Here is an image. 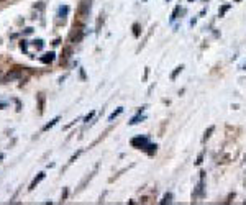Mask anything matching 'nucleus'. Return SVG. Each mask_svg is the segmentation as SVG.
Segmentation results:
<instances>
[{"label": "nucleus", "instance_id": "nucleus-31", "mask_svg": "<svg viewBox=\"0 0 246 205\" xmlns=\"http://www.w3.org/2000/svg\"><path fill=\"white\" fill-rule=\"evenodd\" d=\"M189 2H194V0H189Z\"/></svg>", "mask_w": 246, "mask_h": 205}, {"label": "nucleus", "instance_id": "nucleus-3", "mask_svg": "<svg viewBox=\"0 0 246 205\" xmlns=\"http://www.w3.org/2000/svg\"><path fill=\"white\" fill-rule=\"evenodd\" d=\"M90 8H92V0H80V3H79V15L80 16L89 15Z\"/></svg>", "mask_w": 246, "mask_h": 205}, {"label": "nucleus", "instance_id": "nucleus-13", "mask_svg": "<svg viewBox=\"0 0 246 205\" xmlns=\"http://www.w3.org/2000/svg\"><path fill=\"white\" fill-rule=\"evenodd\" d=\"M182 69H184V66H182V64H181V66H177V67L174 69V72L171 74V79H172V81H176V79H177V76L182 72Z\"/></svg>", "mask_w": 246, "mask_h": 205}, {"label": "nucleus", "instance_id": "nucleus-23", "mask_svg": "<svg viewBox=\"0 0 246 205\" xmlns=\"http://www.w3.org/2000/svg\"><path fill=\"white\" fill-rule=\"evenodd\" d=\"M20 48H22V51H26V49H28V44H26V41H22V43H20Z\"/></svg>", "mask_w": 246, "mask_h": 205}, {"label": "nucleus", "instance_id": "nucleus-20", "mask_svg": "<svg viewBox=\"0 0 246 205\" xmlns=\"http://www.w3.org/2000/svg\"><path fill=\"white\" fill-rule=\"evenodd\" d=\"M80 154H82V149H79V151H77V153H76V154H72V156H71V159H69V164H72V162H74V161H76V159H77V158H79V156H80Z\"/></svg>", "mask_w": 246, "mask_h": 205}, {"label": "nucleus", "instance_id": "nucleus-5", "mask_svg": "<svg viewBox=\"0 0 246 205\" xmlns=\"http://www.w3.org/2000/svg\"><path fill=\"white\" fill-rule=\"evenodd\" d=\"M54 56H56L54 53H46L43 58H40V61L43 62V64H48V62H52V61H54Z\"/></svg>", "mask_w": 246, "mask_h": 205}, {"label": "nucleus", "instance_id": "nucleus-25", "mask_svg": "<svg viewBox=\"0 0 246 205\" xmlns=\"http://www.w3.org/2000/svg\"><path fill=\"white\" fill-rule=\"evenodd\" d=\"M30 33H33V28H26V30H25V34H30Z\"/></svg>", "mask_w": 246, "mask_h": 205}, {"label": "nucleus", "instance_id": "nucleus-30", "mask_svg": "<svg viewBox=\"0 0 246 205\" xmlns=\"http://www.w3.org/2000/svg\"><path fill=\"white\" fill-rule=\"evenodd\" d=\"M244 71H246V62H244Z\"/></svg>", "mask_w": 246, "mask_h": 205}, {"label": "nucleus", "instance_id": "nucleus-32", "mask_svg": "<svg viewBox=\"0 0 246 205\" xmlns=\"http://www.w3.org/2000/svg\"><path fill=\"white\" fill-rule=\"evenodd\" d=\"M166 2H171V0H166Z\"/></svg>", "mask_w": 246, "mask_h": 205}, {"label": "nucleus", "instance_id": "nucleus-26", "mask_svg": "<svg viewBox=\"0 0 246 205\" xmlns=\"http://www.w3.org/2000/svg\"><path fill=\"white\" fill-rule=\"evenodd\" d=\"M148 74H149V69H148V67H146V71H145V81H146V79H148Z\"/></svg>", "mask_w": 246, "mask_h": 205}, {"label": "nucleus", "instance_id": "nucleus-28", "mask_svg": "<svg viewBox=\"0 0 246 205\" xmlns=\"http://www.w3.org/2000/svg\"><path fill=\"white\" fill-rule=\"evenodd\" d=\"M0 159H3V154H0Z\"/></svg>", "mask_w": 246, "mask_h": 205}, {"label": "nucleus", "instance_id": "nucleus-33", "mask_svg": "<svg viewBox=\"0 0 246 205\" xmlns=\"http://www.w3.org/2000/svg\"><path fill=\"white\" fill-rule=\"evenodd\" d=\"M145 2H148V0H145Z\"/></svg>", "mask_w": 246, "mask_h": 205}, {"label": "nucleus", "instance_id": "nucleus-2", "mask_svg": "<svg viewBox=\"0 0 246 205\" xmlns=\"http://www.w3.org/2000/svg\"><path fill=\"white\" fill-rule=\"evenodd\" d=\"M22 74H23V67H15L13 71H10L8 74L2 79V82H5V84H7V82L15 81V79H20V77H22Z\"/></svg>", "mask_w": 246, "mask_h": 205}, {"label": "nucleus", "instance_id": "nucleus-19", "mask_svg": "<svg viewBox=\"0 0 246 205\" xmlns=\"http://www.w3.org/2000/svg\"><path fill=\"white\" fill-rule=\"evenodd\" d=\"M38 100H40V113H43V110H44V97H43V94L38 95Z\"/></svg>", "mask_w": 246, "mask_h": 205}, {"label": "nucleus", "instance_id": "nucleus-9", "mask_svg": "<svg viewBox=\"0 0 246 205\" xmlns=\"http://www.w3.org/2000/svg\"><path fill=\"white\" fill-rule=\"evenodd\" d=\"M122 113H123V107H118V108L115 110L113 113H110V117H108V121H113L115 118H117L118 115H122Z\"/></svg>", "mask_w": 246, "mask_h": 205}, {"label": "nucleus", "instance_id": "nucleus-10", "mask_svg": "<svg viewBox=\"0 0 246 205\" xmlns=\"http://www.w3.org/2000/svg\"><path fill=\"white\" fill-rule=\"evenodd\" d=\"M230 8H231L230 3H225V5H221V7H220V10H218V16H225V13H226Z\"/></svg>", "mask_w": 246, "mask_h": 205}, {"label": "nucleus", "instance_id": "nucleus-12", "mask_svg": "<svg viewBox=\"0 0 246 205\" xmlns=\"http://www.w3.org/2000/svg\"><path fill=\"white\" fill-rule=\"evenodd\" d=\"M140 34H141V26H140V23H133V36L140 38Z\"/></svg>", "mask_w": 246, "mask_h": 205}, {"label": "nucleus", "instance_id": "nucleus-14", "mask_svg": "<svg viewBox=\"0 0 246 205\" xmlns=\"http://www.w3.org/2000/svg\"><path fill=\"white\" fill-rule=\"evenodd\" d=\"M171 202H172V194H171V192L164 194L163 200H161V205H166V204H171Z\"/></svg>", "mask_w": 246, "mask_h": 205}, {"label": "nucleus", "instance_id": "nucleus-18", "mask_svg": "<svg viewBox=\"0 0 246 205\" xmlns=\"http://www.w3.org/2000/svg\"><path fill=\"white\" fill-rule=\"evenodd\" d=\"M179 12H181V5H177L174 8V12H172V15H171V22H174V20L179 16Z\"/></svg>", "mask_w": 246, "mask_h": 205}, {"label": "nucleus", "instance_id": "nucleus-21", "mask_svg": "<svg viewBox=\"0 0 246 205\" xmlns=\"http://www.w3.org/2000/svg\"><path fill=\"white\" fill-rule=\"evenodd\" d=\"M94 115H95V112H90L89 115H87L86 118H84V121H86V123H89V121L92 120V117H94Z\"/></svg>", "mask_w": 246, "mask_h": 205}, {"label": "nucleus", "instance_id": "nucleus-27", "mask_svg": "<svg viewBox=\"0 0 246 205\" xmlns=\"http://www.w3.org/2000/svg\"><path fill=\"white\" fill-rule=\"evenodd\" d=\"M7 107V103H3V102H0V108H5Z\"/></svg>", "mask_w": 246, "mask_h": 205}, {"label": "nucleus", "instance_id": "nucleus-8", "mask_svg": "<svg viewBox=\"0 0 246 205\" xmlns=\"http://www.w3.org/2000/svg\"><path fill=\"white\" fill-rule=\"evenodd\" d=\"M145 115H141V113H138V115H136V117H133L131 118V120H130V125H138L140 123V121H143V120H145Z\"/></svg>", "mask_w": 246, "mask_h": 205}, {"label": "nucleus", "instance_id": "nucleus-1", "mask_svg": "<svg viewBox=\"0 0 246 205\" xmlns=\"http://www.w3.org/2000/svg\"><path fill=\"white\" fill-rule=\"evenodd\" d=\"M131 146L133 148H138V149H145L146 151V148L149 146V140H148L146 136H136V138H131Z\"/></svg>", "mask_w": 246, "mask_h": 205}, {"label": "nucleus", "instance_id": "nucleus-4", "mask_svg": "<svg viewBox=\"0 0 246 205\" xmlns=\"http://www.w3.org/2000/svg\"><path fill=\"white\" fill-rule=\"evenodd\" d=\"M44 177H46V172H40V174H38L36 177H34V179L33 180H31V184H30V187H28V189H30V190H33L34 189V187H36L38 186V184H40L41 182V180H43L44 179Z\"/></svg>", "mask_w": 246, "mask_h": 205}, {"label": "nucleus", "instance_id": "nucleus-17", "mask_svg": "<svg viewBox=\"0 0 246 205\" xmlns=\"http://www.w3.org/2000/svg\"><path fill=\"white\" fill-rule=\"evenodd\" d=\"M68 13H69V7L68 5H64V7H61V8H59V16H62V18H64V16H68Z\"/></svg>", "mask_w": 246, "mask_h": 205}, {"label": "nucleus", "instance_id": "nucleus-15", "mask_svg": "<svg viewBox=\"0 0 246 205\" xmlns=\"http://www.w3.org/2000/svg\"><path fill=\"white\" fill-rule=\"evenodd\" d=\"M156 151H158V144H151V143H149V146L146 148V153H148L149 156H153Z\"/></svg>", "mask_w": 246, "mask_h": 205}, {"label": "nucleus", "instance_id": "nucleus-16", "mask_svg": "<svg viewBox=\"0 0 246 205\" xmlns=\"http://www.w3.org/2000/svg\"><path fill=\"white\" fill-rule=\"evenodd\" d=\"M31 44H33L36 49H43V48H44V41H43V40H34Z\"/></svg>", "mask_w": 246, "mask_h": 205}, {"label": "nucleus", "instance_id": "nucleus-24", "mask_svg": "<svg viewBox=\"0 0 246 205\" xmlns=\"http://www.w3.org/2000/svg\"><path fill=\"white\" fill-rule=\"evenodd\" d=\"M15 105H16V110L20 112V110H22V103H20V100H16V99H15Z\"/></svg>", "mask_w": 246, "mask_h": 205}, {"label": "nucleus", "instance_id": "nucleus-22", "mask_svg": "<svg viewBox=\"0 0 246 205\" xmlns=\"http://www.w3.org/2000/svg\"><path fill=\"white\" fill-rule=\"evenodd\" d=\"M202 161H203V153H200L199 158H197V161H195V164H197V166H200V164H202Z\"/></svg>", "mask_w": 246, "mask_h": 205}, {"label": "nucleus", "instance_id": "nucleus-7", "mask_svg": "<svg viewBox=\"0 0 246 205\" xmlns=\"http://www.w3.org/2000/svg\"><path fill=\"white\" fill-rule=\"evenodd\" d=\"M59 120H61V118H59V117H56V118H52V120L51 121H49V123H46V125H44V126H43V131H48V130H51V128L52 126H54V125L56 123H58V121Z\"/></svg>", "mask_w": 246, "mask_h": 205}, {"label": "nucleus", "instance_id": "nucleus-6", "mask_svg": "<svg viewBox=\"0 0 246 205\" xmlns=\"http://www.w3.org/2000/svg\"><path fill=\"white\" fill-rule=\"evenodd\" d=\"M213 131H215V126H213V125H212V126H208V128H207V130H205V133H203V138H202V141H203V143H205V141L208 140L210 136H212V133H213Z\"/></svg>", "mask_w": 246, "mask_h": 205}, {"label": "nucleus", "instance_id": "nucleus-11", "mask_svg": "<svg viewBox=\"0 0 246 205\" xmlns=\"http://www.w3.org/2000/svg\"><path fill=\"white\" fill-rule=\"evenodd\" d=\"M71 53H72V49H71V48H66V49H64V54H62V56H61V62H66V61H68V59L69 58H71Z\"/></svg>", "mask_w": 246, "mask_h": 205}, {"label": "nucleus", "instance_id": "nucleus-29", "mask_svg": "<svg viewBox=\"0 0 246 205\" xmlns=\"http://www.w3.org/2000/svg\"><path fill=\"white\" fill-rule=\"evenodd\" d=\"M235 2H236V3H238V2H241V0H235Z\"/></svg>", "mask_w": 246, "mask_h": 205}]
</instances>
